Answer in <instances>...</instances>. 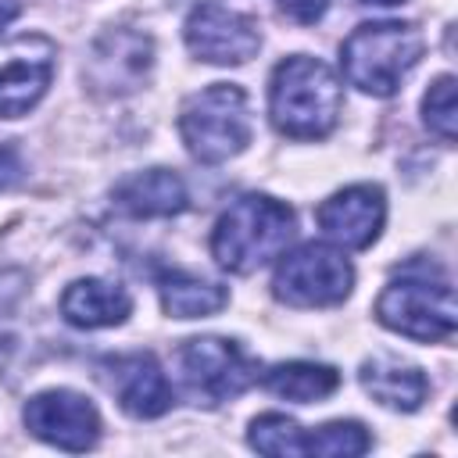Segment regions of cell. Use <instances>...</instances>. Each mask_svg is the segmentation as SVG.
I'll return each mask as SVG.
<instances>
[{"label": "cell", "mask_w": 458, "mask_h": 458, "mask_svg": "<svg viewBox=\"0 0 458 458\" xmlns=\"http://www.w3.org/2000/svg\"><path fill=\"white\" fill-rule=\"evenodd\" d=\"M340 79L318 57L293 54L276 64L268 82L272 125L290 140H322L340 118Z\"/></svg>", "instance_id": "6da1fadb"}, {"label": "cell", "mask_w": 458, "mask_h": 458, "mask_svg": "<svg viewBox=\"0 0 458 458\" xmlns=\"http://www.w3.org/2000/svg\"><path fill=\"white\" fill-rule=\"evenodd\" d=\"M376 318L408 340H447L458 326L451 279L433 261H408L379 293Z\"/></svg>", "instance_id": "3957f363"}, {"label": "cell", "mask_w": 458, "mask_h": 458, "mask_svg": "<svg viewBox=\"0 0 458 458\" xmlns=\"http://www.w3.org/2000/svg\"><path fill=\"white\" fill-rule=\"evenodd\" d=\"M179 379L197 404L218 408L258 379V365L225 336H193L179 347Z\"/></svg>", "instance_id": "8992f818"}, {"label": "cell", "mask_w": 458, "mask_h": 458, "mask_svg": "<svg viewBox=\"0 0 458 458\" xmlns=\"http://www.w3.org/2000/svg\"><path fill=\"white\" fill-rule=\"evenodd\" d=\"M354 286L351 261L329 243H304L290 250L272 279L279 301L293 308H329L340 304Z\"/></svg>", "instance_id": "52a82bcc"}, {"label": "cell", "mask_w": 458, "mask_h": 458, "mask_svg": "<svg viewBox=\"0 0 458 458\" xmlns=\"http://www.w3.org/2000/svg\"><path fill=\"white\" fill-rule=\"evenodd\" d=\"M132 311V297L125 286L107 279H75L61 293V315L79 329H107L122 326Z\"/></svg>", "instance_id": "9a60e30c"}, {"label": "cell", "mask_w": 458, "mask_h": 458, "mask_svg": "<svg viewBox=\"0 0 458 458\" xmlns=\"http://www.w3.org/2000/svg\"><path fill=\"white\" fill-rule=\"evenodd\" d=\"M104 369L111 394L132 419H157L172 408V386L154 354H118Z\"/></svg>", "instance_id": "4fadbf2b"}, {"label": "cell", "mask_w": 458, "mask_h": 458, "mask_svg": "<svg viewBox=\"0 0 458 458\" xmlns=\"http://www.w3.org/2000/svg\"><path fill=\"white\" fill-rule=\"evenodd\" d=\"M229 301L225 286L208 283L200 276H186V272H168L161 279V304L172 318H204L222 311Z\"/></svg>", "instance_id": "ac0fdd59"}, {"label": "cell", "mask_w": 458, "mask_h": 458, "mask_svg": "<svg viewBox=\"0 0 458 458\" xmlns=\"http://www.w3.org/2000/svg\"><path fill=\"white\" fill-rule=\"evenodd\" d=\"M372 447L369 433L361 422L354 419H340V422H326L311 433H304V454H322V458H354L365 454Z\"/></svg>", "instance_id": "d6986e66"}, {"label": "cell", "mask_w": 458, "mask_h": 458, "mask_svg": "<svg viewBox=\"0 0 458 458\" xmlns=\"http://www.w3.org/2000/svg\"><path fill=\"white\" fill-rule=\"evenodd\" d=\"M4 157H7V150H0V161H4Z\"/></svg>", "instance_id": "d4e9b609"}, {"label": "cell", "mask_w": 458, "mask_h": 458, "mask_svg": "<svg viewBox=\"0 0 458 458\" xmlns=\"http://www.w3.org/2000/svg\"><path fill=\"white\" fill-rule=\"evenodd\" d=\"M154 68V43L147 32H136V29H107L89 57H86V82L93 93H132L147 82Z\"/></svg>", "instance_id": "9c48e42d"}, {"label": "cell", "mask_w": 458, "mask_h": 458, "mask_svg": "<svg viewBox=\"0 0 458 458\" xmlns=\"http://www.w3.org/2000/svg\"><path fill=\"white\" fill-rule=\"evenodd\" d=\"M186 47L208 64H243L261 47V29L250 14L208 0L186 18Z\"/></svg>", "instance_id": "ba28073f"}, {"label": "cell", "mask_w": 458, "mask_h": 458, "mask_svg": "<svg viewBox=\"0 0 458 458\" xmlns=\"http://www.w3.org/2000/svg\"><path fill=\"white\" fill-rule=\"evenodd\" d=\"M261 383L276 397L308 404V401L329 397L340 386V372L333 365H318V361H283V365H272L261 376Z\"/></svg>", "instance_id": "e0dca14e"}, {"label": "cell", "mask_w": 458, "mask_h": 458, "mask_svg": "<svg viewBox=\"0 0 458 458\" xmlns=\"http://www.w3.org/2000/svg\"><path fill=\"white\" fill-rule=\"evenodd\" d=\"M361 4H379V7H394V4H404V0H361Z\"/></svg>", "instance_id": "cb8c5ba5"}, {"label": "cell", "mask_w": 458, "mask_h": 458, "mask_svg": "<svg viewBox=\"0 0 458 458\" xmlns=\"http://www.w3.org/2000/svg\"><path fill=\"white\" fill-rule=\"evenodd\" d=\"M18 11H21V0H0V32L18 18Z\"/></svg>", "instance_id": "603a6c76"}, {"label": "cell", "mask_w": 458, "mask_h": 458, "mask_svg": "<svg viewBox=\"0 0 458 458\" xmlns=\"http://www.w3.org/2000/svg\"><path fill=\"white\" fill-rule=\"evenodd\" d=\"M293 211L268 193L236 197L215 222L211 254L225 272L250 276L286 250L293 240Z\"/></svg>", "instance_id": "7a4b0ae2"}, {"label": "cell", "mask_w": 458, "mask_h": 458, "mask_svg": "<svg viewBox=\"0 0 458 458\" xmlns=\"http://www.w3.org/2000/svg\"><path fill=\"white\" fill-rule=\"evenodd\" d=\"M114 204L136 218H168L186 208V186L168 168H147L114 186Z\"/></svg>", "instance_id": "2e32d148"}, {"label": "cell", "mask_w": 458, "mask_h": 458, "mask_svg": "<svg viewBox=\"0 0 458 458\" xmlns=\"http://www.w3.org/2000/svg\"><path fill=\"white\" fill-rule=\"evenodd\" d=\"M250 447L261 451V454H272V458H293V454H304V429L279 415V411H268V415H258L250 422V433H247Z\"/></svg>", "instance_id": "ffe728a7"}, {"label": "cell", "mask_w": 458, "mask_h": 458, "mask_svg": "<svg viewBox=\"0 0 458 458\" xmlns=\"http://www.w3.org/2000/svg\"><path fill=\"white\" fill-rule=\"evenodd\" d=\"M358 379H361L365 394H372L379 404H386L394 411H415V408H422V401L429 394L426 372L394 354H376V358L361 361Z\"/></svg>", "instance_id": "5bb4252c"}, {"label": "cell", "mask_w": 458, "mask_h": 458, "mask_svg": "<svg viewBox=\"0 0 458 458\" xmlns=\"http://www.w3.org/2000/svg\"><path fill=\"white\" fill-rule=\"evenodd\" d=\"M179 136L200 165H222L250 143V104L236 82L193 93L179 111Z\"/></svg>", "instance_id": "5b68a950"}, {"label": "cell", "mask_w": 458, "mask_h": 458, "mask_svg": "<svg viewBox=\"0 0 458 458\" xmlns=\"http://www.w3.org/2000/svg\"><path fill=\"white\" fill-rule=\"evenodd\" d=\"M326 4H329V0H279V7H283L293 21H301V25L318 21L322 11H326Z\"/></svg>", "instance_id": "7402d4cb"}, {"label": "cell", "mask_w": 458, "mask_h": 458, "mask_svg": "<svg viewBox=\"0 0 458 458\" xmlns=\"http://www.w3.org/2000/svg\"><path fill=\"white\" fill-rule=\"evenodd\" d=\"M54 75V47L39 36L11 47L7 61H0V118L29 114L47 93Z\"/></svg>", "instance_id": "7c38bea8"}, {"label": "cell", "mask_w": 458, "mask_h": 458, "mask_svg": "<svg viewBox=\"0 0 458 458\" xmlns=\"http://www.w3.org/2000/svg\"><path fill=\"white\" fill-rule=\"evenodd\" d=\"M422 122L433 136H440V143H454V75H440L429 93L422 97Z\"/></svg>", "instance_id": "44dd1931"}, {"label": "cell", "mask_w": 458, "mask_h": 458, "mask_svg": "<svg viewBox=\"0 0 458 458\" xmlns=\"http://www.w3.org/2000/svg\"><path fill=\"white\" fill-rule=\"evenodd\" d=\"M25 429L50 447L61 451H89L100 440V415L97 408L75 390H43L36 394L25 411Z\"/></svg>", "instance_id": "30bf717a"}, {"label": "cell", "mask_w": 458, "mask_h": 458, "mask_svg": "<svg viewBox=\"0 0 458 458\" xmlns=\"http://www.w3.org/2000/svg\"><path fill=\"white\" fill-rule=\"evenodd\" d=\"M315 218L333 243L361 250L379 236V229L386 222V200H383L379 186L358 182V186L336 190L329 200H322Z\"/></svg>", "instance_id": "8fae6325"}, {"label": "cell", "mask_w": 458, "mask_h": 458, "mask_svg": "<svg viewBox=\"0 0 458 458\" xmlns=\"http://www.w3.org/2000/svg\"><path fill=\"white\" fill-rule=\"evenodd\" d=\"M426 39L408 21H365L358 25L344 47L340 64L351 86L372 97H390L404 82V75L419 64Z\"/></svg>", "instance_id": "277c9868"}]
</instances>
